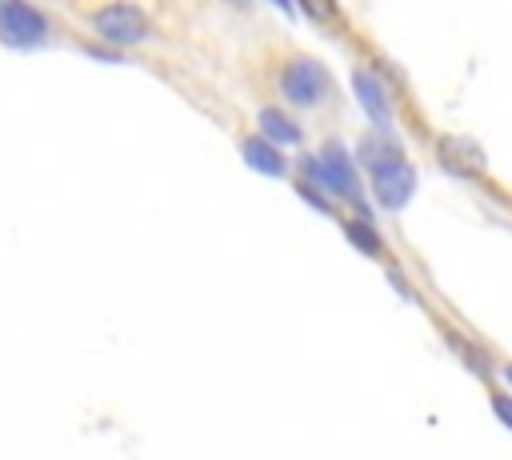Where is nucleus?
I'll return each mask as SVG.
<instances>
[{"mask_svg":"<svg viewBox=\"0 0 512 460\" xmlns=\"http://www.w3.org/2000/svg\"><path fill=\"white\" fill-rule=\"evenodd\" d=\"M344 236H348V244H352L360 256L384 260V236L372 228L368 216H348V220H344Z\"/></svg>","mask_w":512,"mask_h":460,"instance_id":"9d476101","label":"nucleus"},{"mask_svg":"<svg viewBox=\"0 0 512 460\" xmlns=\"http://www.w3.org/2000/svg\"><path fill=\"white\" fill-rule=\"evenodd\" d=\"M272 4H280L284 12H292V0H272Z\"/></svg>","mask_w":512,"mask_h":460,"instance_id":"dca6fc26","label":"nucleus"},{"mask_svg":"<svg viewBox=\"0 0 512 460\" xmlns=\"http://www.w3.org/2000/svg\"><path fill=\"white\" fill-rule=\"evenodd\" d=\"M152 4H172V0H152Z\"/></svg>","mask_w":512,"mask_h":460,"instance_id":"f3484780","label":"nucleus"},{"mask_svg":"<svg viewBox=\"0 0 512 460\" xmlns=\"http://www.w3.org/2000/svg\"><path fill=\"white\" fill-rule=\"evenodd\" d=\"M392 152H404L388 132H368L364 140H360V148H356V164H364V168H372V164H380L384 156H392Z\"/></svg>","mask_w":512,"mask_h":460,"instance_id":"f8f14e48","label":"nucleus"},{"mask_svg":"<svg viewBox=\"0 0 512 460\" xmlns=\"http://www.w3.org/2000/svg\"><path fill=\"white\" fill-rule=\"evenodd\" d=\"M488 404H492V416L512 432V396H508V392H492Z\"/></svg>","mask_w":512,"mask_h":460,"instance_id":"4468645a","label":"nucleus"},{"mask_svg":"<svg viewBox=\"0 0 512 460\" xmlns=\"http://www.w3.org/2000/svg\"><path fill=\"white\" fill-rule=\"evenodd\" d=\"M432 152H436L440 168L456 180H484L488 176V152L480 148V140H472L464 132H436Z\"/></svg>","mask_w":512,"mask_h":460,"instance_id":"423d86ee","label":"nucleus"},{"mask_svg":"<svg viewBox=\"0 0 512 460\" xmlns=\"http://www.w3.org/2000/svg\"><path fill=\"white\" fill-rule=\"evenodd\" d=\"M368 188H372V196H376V204H380L384 212L408 208V200H412V192H416V168H412V160H408L404 152L384 156L380 164L368 168Z\"/></svg>","mask_w":512,"mask_h":460,"instance_id":"39448f33","label":"nucleus"},{"mask_svg":"<svg viewBox=\"0 0 512 460\" xmlns=\"http://www.w3.org/2000/svg\"><path fill=\"white\" fill-rule=\"evenodd\" d=\"M240 156H244V164H248L252 172H260V176L284 180V176L292 172L288 152H284L280 144H272L268 136H260V132H244V136H240Z\"/></svg>","mask_w":512,"mask_h":460,"instance_id":"6e6552de","label":"nucleus"},{"mask_svg":"<svg viewBox=\"0 0 512 460\" xmlns=\"http://www.w3.org/2000/svg\"><path fill=\"white\" fill-rule=\"evenodd\" d=\"M292 8L304 12V16H308L316 28H324V32H344V28H348V16H344L340 0H292Z\"/></svg>","mask_w":512,"mask_h":460,"instance_id":"9b49d317","label":"nucleus"},{"mask_svg":"<svg viewBox=\"0 0 512 460\" xmlns=\"http://www.w3.org/2000/svg\"><path fill=\"white\" fill-rule=\"evenodd\" d=\"M256 132L260 136H268L272 144H280V148H300L304 144V124L292 116V108H284V104H260V112H256Z\"/></svg>","mask_w":512,"mask_h":460,"instance_id":"1a4fd4ad","label":"nucleus"},{"mask_svg":"<svg viewBox=\"0 0 512 460\" xmlns=\"http://www.w3.org/2000/svg\"><path fill=\"white\" fill-rule=\"evenodd\" d=\"M52 40V20L40 4L32 0H0V44L28 52V48H44Z\"/></svg>","mask_w":512,"mask_h":460,"instance_id":"20e7f679","label":"nucleus"},{"mask_svg":"<svg viewBox=\"0 0 512 460\" xmlns=\"http://www.w3.org/2000/svg\"><path fill=\"white\" fill-rule=\"evenodd\" d=\"M292 188H296V196H300L304 204H312L316 212H324V216H332V212H336V200H332V196H328L324 188H316L312 180H304V176H300V180H296Z\"/></svg>","mask_w":512,"mask_h":460,"instance_id":"ddd939ff","label":"nucleus"},{"mask_svg":"<svg viewBox=\"0 0 512 460\" xmlns=\"http://www.w3.org/2000/svg\"><path fill=\"white\" fill-rule=\"evenodd\" d=\"M232 4H244V0H232Z\"/></svg>","mask_w":512,"mask_h":460,"instance_id":"a211bd4d","label":"nucleus"},{"mask_svg":"<svg viewBox=\"0 0 512 460\" xmlns=\"http://www.w3.org/2000/svg\"><path fill=\"white\" fill-rule=\"evenodd\" d=\"M300 176L312 180L316 188H324L336 204H356V208H364V184H360L356 160H352V152H348L340 140H324L320 152L300 156Z\"/></svg>","mask_w":512,"mask_h":460,"instance_id":"7ed1b4c3","label":"nucleus"},{"mask_svg":"<svg viewBox=\"0 0 512 460\" xmlns=\"http://www.w3.org/2000/svg\"><path fill=\"white\" fill-rule=\"evenodd\" d=\"M352 92L364 108V116L372 120L376 132H392V120H396V96L388 88V80L372 68V64H356L352 68Z\"/></svg>","mask_w":512,"mask_h":460,"instance_id":"0eeeda50","label":"nucleus"},{"mask_svg":"<svg viewBox=\"0 0 512 460\" xmlns=\"http://www.w3.org/2000/svg\"><path fill=\"white\" fill-rule=\"evenodd\" d=\"M272 92L292 112H320L336 96L332 68L312 52H276L268 64Z\"/></svg>","mask_w":512,"mask_h":460,"instance_id":"f257e3e1","label":"nucleus"},{"mask_svg":"<svg viewBox=\"0 0 512 460\" xmlns=\"http://www.w3.org/2000/svg\"><path fill=\"white\" fill-rule=\"evenodd\" d=\"M80 20L108 52L144 48L156 36V16L140 0H92L80 4Z\"/></svg>","mask_w":512,"mask_h":460,"instance_id":"f03ea898","label":"nucleus"},{"mask_svg":"<svg viewBox=\"0 0 512 460\" xmlns=\"http://www.w3.org/2000/svg\"><path fill=\"white\" fill-rule=\"evenodd\" d=\"M500 376H504V384L512 388V360H504V364H500Z\"/></svg>","mask_w":512,"mask_h":460,"instance_id":"2eb2a0df","label":"nucleus"}]
</instances>
